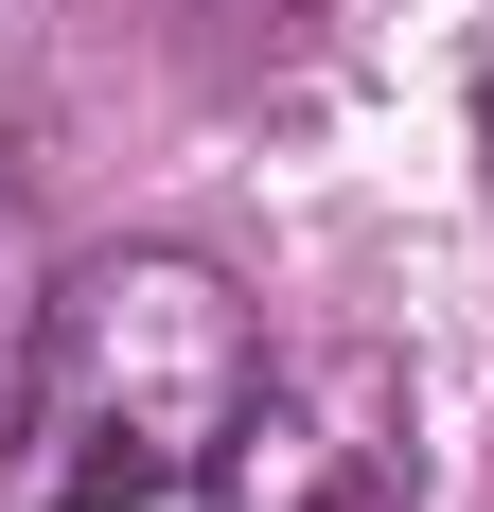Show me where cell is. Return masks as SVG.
Returning <instances> with one entry per match:
<instances>
[{
	"mask_svg": "<svg viewBox=\"0 0 494 512\" xmlns=\"http://www.w3.org/2000/svg\"><path fill=\"white\" fill-rule=\"evenodd\" d=\"M477 142H494V71H477Z\"/></svg>",
	"mask_w": 494,
	"mask_h": 512,
	"instance_id": "cell-4",
	"label": "cell"
},
{
	"mask_svg": "<svg viewBox=\"0 0 494 512\" xmlns=\"http://www.w3.org/2000/svg\"><path fill=\"white\" fill-rule=\"evenodd\" d=\"M36 318H53V283H36V230H18V195H0V424L36 407Z\"/></svg>",
	"mask_w": 494,
	"mask_h": 512,
	"instance_id": "cell-3",
	"label": "cell"
},
{
	"mask_svg": "<svg viewBox=\"0 0 494 512\" xmlns=\"http://www.w3.org/2000/svg\"><path fill=\"white\" fill-rule=\"evenodd\" d=\"M247 389H265V336H247L230 265L195 248H106L53 283L36 318V407H18V512H159L212 495Z\"/></svg>",
	"mask_w": 494,
	"mask_h": 512,
	"instance_id": "cell-1",
	"label": "cell"
},
{
	"mask_svg": "<svg viewBox=\"0 0 494 512\" xmlns=\"http://www.w3.org/2000/svg\"><path fill=\"white\" fill-rule=\"evenodd\" d=\"M212 512H424V442H406V371L389 354H300L247 389Z\"/></svg>",
	"mask_w": 494,
	"mask_h": 512,
	"instance_id": "cell-2",
	"label": "cell"
}]
</instances>
